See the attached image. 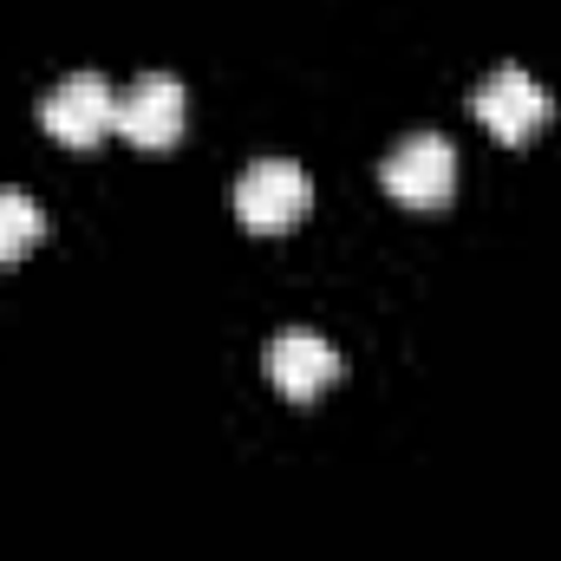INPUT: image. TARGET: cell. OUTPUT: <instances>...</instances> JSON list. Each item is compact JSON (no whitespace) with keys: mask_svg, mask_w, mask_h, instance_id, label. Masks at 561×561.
I'll use <instances>...</instances> for the list:
<instances>
[{"mask_svg":"<svg viewBox=\"0 0 561 561\" xmlns=\"http://www.w3.org/2000/svg\"><path fill=\"white\" fill-rule=\"evenodd\" d=\"M39 236H46V209H39V196H26V190L0 183V262L26 255Z\"/></svg>","mask_w":561,"mask_h":561,"instance_id":"cell-7","label":"cell"},{"mask_svg":"<svg viewBox=\"0 0 561 561\" xmlns=\"http://www.w3.org/2000/svg\"><path fill=\"white\" fill-rule=\"evenodd\" d=\"M183 118H190V92H183L176 72H138L118 92V131L131 144H150V150L157 144H176Z\"/></svg>","mask_w":561,"mask_h":561,"instance_id":"cell-5","label":"cell"},{"mask_svg":"<svg viewBox=\"0 0 561 561\" xmlns=\"http://www.w3.org/2000/svg\"><path fill=\"white\" fill-rule=\"evenodd\" d=\"M470 112H477V118H483L503 144H516V138H529L536 125H549V118H556V99H549V85H536L523 66H496V72H483V79H477Z\"/></svg>","mask_w":561,"mask_h":561,"instance_id":"cell-3","label":"cell"},{"mask_svg":"<svg viewBox=\"0 0 561 561\" xmlns=\"http://www.w3.org/2000/svg\"><path fill=\"white\" fill-rule=\"evenodd\" d=\"M39 125L59 144H99L105 131H118V92L99 72H66L39 99Z\"/></svg>","mask_w":561,"mask_h":561,"instance_id":"cell-4","label":"cell"},{"mask_svg":"<svg viewBox=\"0 0 561 561\" xmlns=\"http://www.w3.org/2000/svg\"><path fill=\"white\" fill-rule=\"evenodd\" d=\"M307 203H313V183L294 157H255L236 176V216L249 229H287L307 216Z\"/></svg>","mask_w":561,"mask_h":561,"instance_id":"cell-2","label":"cell"},{"mask_svg":"<svg viewBox=\"0 0 561 561\" xmlns=\"http://www.w3.org/2000/svg\"><path fill=\"white\" fill-rule=\"evenodd\" d=\"M268 379L287 399H313V392H327L340 379V353L313 327H280L275 340H268Z\"/></svg>","mask_w":561,"mask_h":561,"instance_id":"cell-6","label":"cell"},{"mask_svg":"<svg viewBox=\"0 0 561 561\" xmlns=\"http://www.w3.org/2000/svg\"><path fill=\"white\" fill-rule=\"evenodd\" d=\"M379 183H386L399 203H412V209L444 203V196L457 190V144L444 138V131H412V138H399L386 150V163H379Z\"/></svg>","mask_w":561,"mask_h":561,"instance_id":"cell-1","label":"cell"}]
</instances>
